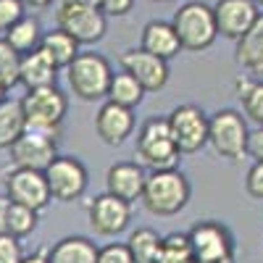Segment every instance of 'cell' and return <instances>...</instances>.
<instances>
[{"mask_svg": "<svg viewBox=\"0 0 263 263\" xmlns=\"http://www.w3.org/2000/svg\"><path fill=\"white\" fill-rule=\"evenodd\" d=\"M66 77H69L71 92L84 100V103H95L108 95V84H111L114 69L108 63L105 55L100 53H79L69 66H66Z\"/></svg>", "mask_w": 263, "mask_h": 263, "instance_id": "4", "label": "cell"}, {"mask_svg": "<svg viewBox=\"0 0 263 263\" xmlns=\"http://www.w3.org/2000/svg\"><path fill=\"white\" fill-rule=\"evenodd\" d=\"M24 253H21V242L18 237L0 232V263H21Z\"/></svg>", "mask_w": 263, "mask_h": 263, "instance_id": "32", "label": "cell"}, {"mask_svg": "<svg viewBox=\"0 0 263 263\" xmlns=\"http://www.w3.org/2000/svg\"><path fill=\"white\" fill-rule=\"evenodd\" d=\"M87 216H90V227L95 229V234L116 237L129 227L132 203L121 200V197H116L111 192H103L87 205Z\"/></svg>", "mask_w": 263, "mask_h": 263, "instance_id": "12", "label": "cell"}, {"mask_svg": "<svg viewBox=\"0 0 263 263\" xmlns=\"http://www.w3.org/2000/svg\"><path fill=\"white\" fill-rule=\"evenodd\" d=\"M166 119L171 126V137L177 142L182 156L197 153L208 145V116L203 114V108L184 103V105L174 108Z\"/></svg>", "mask_w": 263, "mask_h": 263, "instance_id": "9", "label": "cell"}, {"mask_svg": "<svg viewBox=\"0 0 263 263\" xmlns=\"http://www.w3.org/2000/svg\"><path fill=\"white\" fill-rule=\"evenodd\" d=\"M95 132L105 145H114V147L124 145L126 137H132V132H135V114H132V108L119 105L114 100H105L95 114Z\"/></svg>", "mask_w": 263, "mask_h": 263, "instance_id": "16", "label": "cell"}, {"mask_svg": "<svg viewBox=\"0 0 263 263\" xmlns=\"http://www.w3.org/2000/svg\"><path fill=\"white\" fill-rule=\"evenodd\" d=\"M42 27H40V21L34 18V16H21L16 24L3 34L6 37V42L18 53V55H24V53H32V50H37L40 48V42H42Z\"/></svg>", "mask_w": 263, "mask_h": 263, "instance_id": "22", "label": "cell"}, {"mask_svg": "<svg viewBox=\"0 0 263 263\" xmlns=\"http://www.w3.org/2000/svg\"><path fill=\"white\" fill-rule=\"evenodd\" d=\"M18 61H21V55L8 45L6 37H0V82L8 90L13 84H18Z\"/></svg>", "mask_w": 263, "mask_h": 263, "instance_id": "30", "label": "cell"}, {"mask_svg": "<svg viewBox=\"0 0 263 263\" xmlns=\"http://www.w3.org/2000/svg\"><path fill=\"white\" fill-rule=\"evenodd\" d=\"M145 179L147 174L140 163H132V161H121L114 163L105 174V187L111 195L121 197L126 203H135L142 200V190H145Z\"/></svg>", "mask_w": 263, "mask_h": 263, "instance_id": "17", "label": "cell"}, {"mask_svg": "<svg viewBox=\"0 0 263 263\" xmlns=\"http://www.w3.org/2000/svg\"><path fill=\"white\" fill-rule=\"evenodd\" d=\"M21 263H50V248L37 250L32 255H24V258H21Z\"/></svg>", "mask_w": 263, "mask_h": 263, "instance_id": "37", "label": "cell"}, {"mask_svg": "<svg viewBox=\"0 0 263 263\" xmlns=\"http://www.w3.org/2000/svg\"><path fill=\"white\" fill-rule=\"evenodd\" d=\"M245 190L255 200H263V161H255L245 177Z\"/></svg>", "mask_w": 263, "mask_h": 263, "instance_id": "34", "label": "cell"}, {"mask_svg": "<svg viewBox=\"0 0 263 263\" xmlns=\"http://www.w3.org/2000/svg\"><path fill=\"white\" fill-rule=\"evenodd\" d=\"M55 21L63 32H69L79 45H95L108 32V16L100 8L90 6H69L61 3L55 11Z\"/></svg>", "mask_w": 263, "mask_h": 263, "instance_id": "10", "label": "cell"}, {"mask_svg": "<svg viewBox=\"0 0 263 263\" xmlns=\"http://www.w3.org/2000/svg\"><path fill=\"white\" fill-rule=\"evenodd\" d=\"M27 129V119L21 111V100H3L0 103V150H8Z\"/></svg>", "mask_w": 263, "mask_h": 263, "instance_id": "23", "label": "cell"}, {"mask_svg": "<svg viewBox=\"0 0 263 263\" xmlns=\"http://www.w3.org/2000/svg\"><path fill=\"white\" fill-rule=\"evenodd\" d=\"M140 48L158 55L163 61H171L174 55H179L182 50V42L177 37V29H174L171 21H161V18H153L142 27V37H140Z\"/></svg>", "mask_w": 263, "mask_h": 263, "instance_id": "18", "label": "cell"}, {"mask_svg": "<svg viewBox=\"0 0 263 263\" xmlns=\"http://www.w3.org/2000/svg\"><path fill=\"white\" fill-rule=\"evenodd\" d=\"M248 121L234 108H218L208 119V145L213 147L216 156L239 161L242 156H248Z\"/></svg>", "mask_w": 263, "mask_h": 263, "instance_id": "5", "label": "cell"}, {"mask_svg": "<svg viewBox=\"0 0 263 263\" xmlns=\"http://www.w3.org/2000/svg\"><path fill=\"white\" fill-rule=\"evenodd\" d=\"M8 150H11L13 166L45 171L50 166V161L58 156V140L50 137V135H42V132L24 129V135H21Z\"/></svg>", "mask_w": 263, "mask_h": 263, "instance_id": "13", "label": "cell"}, {"mask_svg": "<svg viewBox=\"0 0 263 263\" xmlns=\"http://www.w3.org/2000/svg\"><path fill=\"white\" fill-rule=\"evenodd\" d=\"M153 3H171V0H153Z\"/></svg>", "mask_w": 263, "mask_h": 263, "instance_id": "43", "label": "cell"}, {"mask_svg": "<svg viewBox=\"0 0 263 263\" xmlns=\"http://www.w3.org/2000/svg\"><path fill=\"white\" fill-rule=\"evenodd\" d=\"M187 234L195 263H234V234L221 221H200Z\"/></svg>", "mask_w": 263, "mask_h": 263, "instance_id": "7", "label": "cell"}, {"mask_svg": "<svg viewBox=\"0 0 263 263\" xmlns=\"http://www.w3.org/2000/svg\"><path fill=\"white\" fill-rule=\"evenodd\" d=\"M61 3H69V6H90V8H100V0H61Z\"/></svg>", "mask_w": 263, "mask_h": 263, "instance_id": "40", "label": "cell"}, {"mask_svg": "<svg viewBox=\"0 0 263 263\" xmlns=\"http://www.w3.org/2000/svg\"><path fill=\"white\" fill-rule=\"evenodd\" d=\"M27 6L21 3V0H0V32H8L16 21L24 16L27 11H24Z\"/></svg>", "mask_w": 263, "mask_h": 263, "instance_id": "31", "label": "cell"}, {"mask_svg": "<svg viewBox=\"0 0 263 263\" xmlns=\"http://www.w3.org/2000/svg\"><path fill=\"white\" fill-rule=\"evenodd\" d=\"M37 211L21 205V203H11L8 200V208H6V232L13 234V237H27L37 229Z\"/></svg>", "mask_w": 263, "mask_h": 263, "instance_id": "29", "label": "cell"}, {"mask_svg": "<svg viewBox=\"0 0 263 263\" xmlns=\"http://www.w3.org/2000/svg\"><path fill=\"white\" fill-rule=\"evenodd\" d=\"M121 69L135 77L145 92H158L168 82V61L153 55L142 48H132L121 55Z\"/></svg>", "mask_w": 263, "mask_h": 263, "instance_id": "14", "label": "cell"}, {"mask_svg": "<svg viewBox=\"0 0 263 263\" xmlns=\"http://www.w3.org/2000/svg\"><path fill=\"white\" fill-rule=\"evenodd\" d=\"M100 248L87 237H63L50 248V263H98Z\"/></svg>", "mask_w": 263, "mask_h": 263, "instance_id": "21", "label": "cell"}, {"mask_svg": "<svg viewBox=\"0 0 263 263\" xmlns=\"http://www.w3.org/2000/svg\"><path fill=\"white\" fill-rule=\"evenodd\" d=\"M98 263H135V258H132L126 242H111V245L100 248Z\"/></svg>", "mask_w": 263, "mask_h": 263, "instance_id": "33", "label": "cell"}, {"mask_svg": "<svg viewBox=\"0 0 263 263\" xmlns=\"http://www.w3.org/2000/svg\"><path fill=\"white\" fill-rule=\"evenodd\" d=\"M171 24L177 29L182 50H187V53L208 50L218 37L213 6L203 3V0H190V3H184L177 13H174Z\"/></svg>", "mask_w": 263, "mask_h": 263, "instance_id": "3", "label": "cell"}, {"mask_svg": "<svg viewBox=\"0 0 263 263\" xmlns=\"http://www.w3.org/2000/svg\"><path fill=\"white\" fill-rule=\"evenodd\" d=\"M190 179L179 168H153L145 179L142 203L156 216H177L190 203Z\"/></svg>", "mask_w": 263, "mask_h": 263, "instance_id": "1", "label": "cell"}, {"mask_svg": "<svg viewBox=\"0 0 263 263\" xmlns=\"http://www.w3.org/2000/svg\"><path fill=\"white\" fill-rule=\"evenodd\" d=\"M253 3H255L258 8H263V0H253Z\"/></svg>", "mask_w": 263, "mask_h": 263, "instance_id": "42", "label": "cell"}, {"mask_svg": "<svg viewBox=\"0 0 263 263\" xmlns=\"http://www.w3.org/2000/svg\"><path fill=\"white\" fill-rule=\"evenodd\" d=\"M260 8L253 0H216L213 16H216V29L227 40H239L258 18Z\"/></svg>", "mask_w": 263, "mask_h": 263, "instance_id": "15", "label": "cell"}, {"mask_svg": "<svg viewBox=\"0 0 263 263\" xmlns=\"http://www.w3.org/2000/svg\"><path fill=\"white\" fill-rule=\"evenodd\" d=\"M234 58L245 71L263 79V13H258L255 24L237 40Z\"/></svg>", "mask_w": 263, "mask_h": 263, "instance_id": "20", "label": "cell"}, {"mask_svg": "<svg viewBox=\"0 0 263 263\" xmlns=\"http://www.w3.org/2000/svg\"><path fill=\"white\" fill-rule=\"evenodd\" d=\"M45 179L50 197L58 203H74L87 192L90 184V174H87L84 163L74 156H55L50 166L45 168Z\"/></svg>", "mask_w": 263, "mask_h": 263, "instance_id": "8", "label": "cell"}, {"mask_svg": "<svg viewBox=\"0 0 263 263\" xmlns=\"http://www.w3.org/2000/svg\"><path fill=\"white\" fill-rule=\"evenodd\" d=\"M6 92H8V87H6L3 82H0V103H3V100H6Z\"/></svg>", "mask_w": 263, "mask_h": 263, "instance_id": "41", "label": "cell"}, {"mask_svg": "<svg viewBox=\"0 0 263 263\" xmlns=\"http://www.w3.org/2000/svg\"><path fill=\"white\" fill-rule=\"evenodd\" d=\"M234 87H237V98L242 100L245 116L253 119L258 126H263V79L239 77Z\"/></svg>", "mask_w": 263, "mask_h": 263, "instance_id": "27", "label": "cell"}, {"mask_svg": "<svg viewBox=\"0 0 263 263\" xmlns=\"http://www.w3.org/2000/svg\"><path fill=\"white\" fill-rule=\"evenodd\" d=\"M21 3H24L27 8H34V11H42V8H48L53 0H21Z\"/></svg>", "mask_w": 263, "mask_h": 263, "instance_id": "38", "label": "cell"}, {"mask_svg": "<svg viewBox=\"0 0 263 263\" xmlns=\"http://www.w3.org/2000/svg\"><path fill=\"white\" fill-rule=\"evenodd\" d=\"M161 242H163V237L156 229L140 227L129 234L126 248H129L132 258H135V263H156L158 253H161Z\"/></svg>", "mask_w": 263, "mask_h": 263, "instance_id": "25", "label": "cell"}, {"mask_svg": "<svg viewBox=\"0 0 263 263\" xmlns=\"http://www.w3.org/2000/svg\"><path fill=\"white\" fill-rule=\"evenodd\" d=\"M248 156L253 161H263V126L250 132V137H248Z\"/></svg>", "mask_w": 263, "mask_h": 263, "instance_id": "36", "label": "cell"}, {"mask_svg": "<svg viewBox=\"0 0 263 263\" xmlns=\"http://www.w3.org/2000/svg\"><path fill=\"white\" fill-rule=\"evenodd\" d=\"M145 98V87L132 77L129 71H121V74H114L111 77V84H108V95L105 100H114L119 105H126V108H135L140 105Z\"/></svg>", "mask_w": 263, "mask_h": 263, "instance_id": "26", "label": "cell"}, {"mask_svg": "<svg viewBox=\"0 0 263 263\" xmlns=\"http://www.w3.org/2000/svg\"><path fill=\"white\" fill-rule=\"evenodd\" d=\"M55 77H58V66L42 48L21 55V61H18V84H24L27 90L50 87V84H55Z\"/></svg>", "mask_w": 263, "mask_h": 263, "instance_id": "19", "label": "cell"}, {"mask_svg": "<svg viewBox=\"0 0 263 263\" xmlns=\"http://www.w3.org/2000/svg\"><path fill=\"white\" fill-rule=\"evenodd\" d=\"M179 156L182 153L171 137L168 119L150 116L137 135V158L150 168H177Z\"/></svg>", "mask_w": 263, "mask_h": 263, "instance_id": "6", "label": "cell"}, {"mask_svg": "<svg viewBox=\"0 0 263 263\" xmlns=\"http://www.w3.org/2000/svg\"><path fill=\"white\" fill-rule=\"evenodd\" d=\"M6 208H8V197L0 195V232H6Z\"/></svg>", "mask_w": 263, "mask_h": 263, "instance_id": "39", "label": "cell"}, {"mask_svg": "<svg viewBox=\"0 0 263 263\" xmlns=\"http://www.w3.org/2000/svg\"><path fill=\"white\" fill-rule=\"evenodd\" d=\"M156 263H195L190 234H182V232L166 234L163 242H161V253H158Z\"/></svg>", "mask_w": 263, "mask_h": 263, "instance_id": "28", "label": "cell"}, {"mask_svg": "<svg viewBox=\"0 0 263 263\" xmlns=\"http://www.w3.org/2000/svg\"><path fill=\"white\" fill-rule=\"evenodd\" d=\"M6 197L11 203H21L32 211H45L50 205V190H48V179L45 171L40 168H24L16 166L8 177H6Z\"/></svg>", "mask_w": 263, "mask_h": 263, "instance_id": "11", "label": "cell"}, {"mask_svg": "<svg viewBox=\"0 0 263 263\" xmlns=\"http://www.w3.org/2000/svg\"><path fill=\"white\" fill-rule=\"evenodd\" d=\"M40 48L55 61L58 69H66V66H69V63L79 55V42H77L69 32H63L61 27L53 29V32H45V34H42Z\"/></svg>", "mask_w": 263, "mask_h": 263, "instance_id": "24", "label": "cell"}, {"mask_svg": "<svg viewBox=\"0 0 263 263\" xmlns=\"http://www.w3.org/2000/svg\"><path fill=\"white\" fill-rule=\"evenodd\" d=\"M21 111L27 119V129L58 140L66 111H69V100L55 84L37 87V90H27V95L21 98Z\"/></svg>", "mask_w": 263, "mask_h": 263, "instance_id": "2", "label": "cell"}, {"mask_svg": "<svg viewBox=\"0 0 263 263\" xmlns=\"http://www.w3.org/2000/svg\"><path fill=\"white\" fill-rule=\"evenodd\" d=\"M132 8H135V0H100V11L105 16H126Z\"/></svg>", "mask_w": 263, "mask_h": 263, "instance_id": "35", "label": "cell"}]
</instances>
